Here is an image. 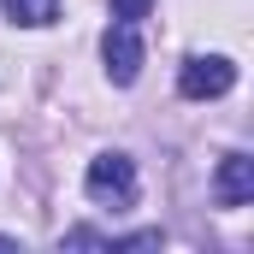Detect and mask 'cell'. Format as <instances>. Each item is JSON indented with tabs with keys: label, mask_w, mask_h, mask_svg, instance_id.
<instances>
[{
	"label": "cell",
	"mask_w": 254,
	"mask_h": 254,
	"mask_svg": "<svg viewBox=\"0 0 254 254\" xmlns=\"http://www.w3.org/2000/svg\"><path fill=\"white\" fill-rule=\"evenodd\" d=\"M83 190H89L95 207H113V213L136 207V166H130V154H95Z\"/></svg>",
	"instance_id": "obj_1"
},
{
	"label": "cell",
	"mask_w": 254,
	"mask_h": 254,
	"mask_svg": "<svg viewBox=\"0 0 254 254\" xmlns=\"http://www.w3.org/2000/svg\"><path fill=\"white\" fill-rule=\"evenodd\" d=\"M178 89H184V101H219V95L237 89V65L225 54H195L178 71Z\"/></svg>",
	"instance_id": "obj_2"
},
{
	"label": "cell",
	"mask_w": 254,
	"mask_h": 254,
	"mask_svg": "<svg viewBox=\"0 0 254 254\" xmlns=\"http://www.w3.org/2000/svg\"><path fill=\"white\" fill-rule=\"evenodd\" d=\"M101 60H107V77H113L119 89H130V83L142 77V36H136L130 18H119V24L101 36Z\"/></svg>",
	"instance_id": "obj_3"
},
{
	"label": "cell",
	"mask_w": 254,
	"mask_h": 254,
	"mask_svg": "<svg viewBox=\"0 0 254 254\" xmlns=\"http://www.w3.org/2000/svg\"><path fill=\"white\" fill-rule=\"evenodd\" d=\"M213 195H219V207H243V201H254V160H249V154H225V160H219Z\"/></svg>",
	"instance_id": "obj_4"
},
{
	"label": "cell",
	"mask_w": 254,
	"mask_h": 254,
	"mask_svg": "<svg viewBox=\"0 0 254 254\" xmlns=\"http://www.w3.org/2000/svg\"><path fill=\"white\" fill-rule=\"evenodd\" d=\"M6 18L24 24V30H48L60 18V0H6Z\"/></svg>",
	"instance_id": "obj_5"
},
{
	"label": "cell",
	"mask_w": 254,
	"mask_h": 254,
	"mask_svg": "<svg viewBox=\"0 0 254 254\" xmlns=\"http://www.w3.org/2000/svg\"><path fill=\"white\" fill-rule=\"evenodd\" d=\"M148 6H154V0H113V18H130V24H136V18H148Z\"/></svg>",
	"instance_id": "obj_6"
}]
</instances>
